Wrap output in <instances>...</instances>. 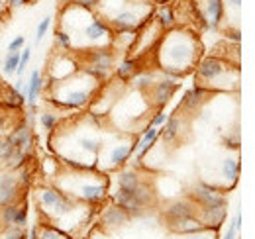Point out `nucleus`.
Listing matches in <instances>:
<instances>
[{
    "instance_id": "nucleus-1",
    "label": "nucleus",
    "mask_w": 255,
    "mask_h": 239,
    "mask_svg": "<svg viewBox=\"0 0 255 239\" xmlns=\"http://www.w3.org/2000/svg\"><path fill=\"white\" fill-rule=\"evenodd\" d=\"M200 61V43L196 37L185 30H173L163 35L157 49V63L163 79L179 85L181 77H185Z\"/></svg>"
},
{
    "instance_id": "nucleus-2",
    "label": "nucleus",
    "mask_w": 255,
    "mask_h": 239,
    "mask_svg": "<svg viewBox=\"0 0 255 239\" xmlns=\"http://www.w3.org/2000/svg\"><path fill=\"white\" fill-rule=\"evenodd\" d=\"M55 87V96L51 98V102L61 108V110H81L85 108L93 96H95L96 81L91 79L85 73H75L73 77L59 81V83H51Z\"/></svg>"
},
{
    "instance_id": "nucleus-3",
    "label": "nucleus",
    "mask_w": 255,
    "mask_h": 239,
    "mask_svg": "<svg viewBox=\"0 0 255 239\" xmlns=\"http://www.w3.org/2000/svg\"><path fill=\"white\" fill-rule=\"evenodd\" d=\"M55 188L83 204H98L106 198V192H108L106 179H87V175H83V171L63 175L61 182Z\"/></svg>"
},
{
    "instance_id": "nucleus-4",
    "label": "nucleus",
    "mask_w": 255,
    "mask_h": 239,
    "mask_svg": "<svg viewBox=\"0 0 255 239\" xmlns=\"http://www.w3.org/2000/svg\"><path fill=\"white\" fill-rule=\"evenodd\" d=\"M238 73L236 67L230 65V61L222 57H204L196 63V81H200V87L206 90H230V75Z\"/></svg>"
},
{
    "instance_id": "nucleus-5",
    "label": "nucleus",
    "mask_w": 255,
    "mask_h": 239,
    "mask_svg": "<svg viewBox=\"0 0 255 239\" xmlns=\"http://www.w3.org/2000/svg\"><path fill=\"white\" fill-rule=\"evenodd\" d=\"M37 202H39L41 210L53 222H57V224L77 208V200L63 194L55 186H43V188H39L37 190Z\"/></svg>"
},
{
    "instance_id": "nucleus-6",
    "label": "nucleus",
    "mask_w": 255,
    "mask_h": 239,
    "mask_svg": "<svg viewBox=\"0 0 255 239\" xmlns=\"http://www.w3.org/2000/svg\"><path fill=\"white\" fill-rule=\"evenodd\" d=\"M153 188L149 182L137 184L133 190H116L112 196V202L120 208H124L129 216H137L153 204Z\"/></svg>"
},
{
    "instance_id": "nucleus-7",
    "label": "nucleus",
    "mask_w": 255,
    "mask_h": 239,
    "mask_svg": "<svg viewBox=\"0 0 255 239\" xmlns=\"http://www.w3.org/2000/svg\"><path fill=\"white\" fill-rule=\"evenodd\" d=\"M198 208H210V206H226V194L218 186L210 184V182H196L191 188L189 196Z\"/></svg>"
},
{
    "instance_id": "nucleus-8",
    "label": "nucleus",
    "mask_w": 255,
    "mask_h": 239,
    "mask_svg": "<svg viewBox=\"0 0 255 239\" xmlns=\"http://www.w3.org/2000/svg\"><path fill=\"white\" fill-rule=\"evenodd\" d=\"M163 216L169 224H175V222H181V220H187V218H198V206L192 202L191 198H181V200L171 202L167 208L163 210Z\"/></svg>"
},
{
    "instance_id": "nucleus-9",
    "label": "nucleus",
    "mask_w": 255,
    "mask_h": 239,
    "mask_svg": "<svg viewBox=\"0 0 255 239\" xmlns=\"http://www.w3.org/2000/svg\"><path fill=\"white\" fill-rule=\"evenodd\" d=\"M20 188H22V184L18 180L16 171L4 169L0 173V208L6 206V204H14Z\"/></svg>"
},
{
    "instance_id": "nucleus-10",
    "label": "nucleus",
    "mask_w": 255,
    "mask_h": 239,
    "mask_svg": "<svg viewBox=\"0 0 255 239\" xmlns=\"http://www.w3.org/2000/svg\"><path fill=\"white\" fill-rule=\"evenodd\" d=\"M145 20L131 8H124L120 12H116L114 16H110L108 26L112 31H126V30H137Z\"/></svg>"
},
{
    "instance_id": "nucleus-11",
    "label": "nucleus",
    "mask_w": 255,
    "mask_h": 239,
    "mask_svg": "<svg viewBox=\"0 0 255 239\" xmlns=\"http://www.w3.org/2000/svg\"><path fill=\"white\" fill-rule=\"evenodd\" d=\"M177 87H179V85H173V83H169V81H165V79H159L151 89L145 92L149 106H155V108L163 110V106H167V102L173 98Z\"/></svg>"
},
{
    "instance_id": "nucleus-12",
    "label": "nucleus",
    "mask_w": 255,
    "mask_h": 239,
    "mask_svg": "<svg viewBox=\"0 0 255 239\" xmlns=\"http://www.w3.org/2000/svg\"><path fill=\"white\" fill-rule=\"evenodd\" d=\"M6 137H8V141H10V145H12L14 149H22V151H26V153L32 151L33 131L30 125H26V123L16 125L14 129H10V133H8Z\"/></svg>"
},
{
    "instance_id": "nucleus-13",
    "label": "nucleus",
    "mask_w": 255,
    "mask_h": 239,
    "mask_svg": "<svg viewBox=\"0 0 255 239\" xmlns=\"http://www.w3.org/2000/svg\"><path fill=\"white\" fill-rule=\"evenodd\" d=\"M129 220H131V216H129L124 208L116 206L114 202H112L108 208H104V212L100 214V224H102L104 228H108V230L122 228V226H124V224H128Z\"/></svg>"
},
{
    "instance_id": "nucleus-14",
    "label": "nucleus",
    "mask_w": 255,
    "mask_h": 239,
    "mask_svg": "<svg viewBox=\"0 0 255 239\" xmlns=\"http://www.w3.org/2000/svg\"><path fill=\"white\" fill-rule=\"evenodd\" d=\"M183 133V118L177 114L167 116L165 123L159 127V137L165 143H175Z\"/></svg>"
},
{
    "instance_id": "nucleus-15",
    "label": "nucleus",
    "mask_w": 255,
    "mask_h": 239,
    "mask_svg": "<svg viewBox=\"0 0 255 239\" xmlns=\"http://www.w3.org/2000/svg\"><path fill=\"white\" fill-rule=\"evenodd\" d=\"M224 20V0H206L204 4V22L208 28H218Z\"/></svg>"
},
{
    "instance_id": "nucleus-16",
    "label": "nucleus",
    "mask_w": 255,
    "mask_h": 239,
    "mask_svg": "<svg viewBox=\"0 0 255 239\" xmlns=\"http://www.w3.org/2000/svg\"><path fill=\"white\" fill-rule=\"evenodd\" d=\"M75 147L79 151H83L85 155H93L96 157L100 151L104 149V139L98 137V135H89V133H83L75 139Z\"/></svg>"
},
{
    "instance_id": "nucleus-17",
    "label": "nucleus",
    "mask_w": 255,
    "mask_h": 239,
    "mask_svg": "<svg viewBox=\"0 0 255 239\" xmlns=\"http://www.w3.org/2000/svg\"><path fill=\"white\" fill-rule=\"evenodd\" d=\"M133 147H135V141H126V143H116V145H112L110 157H108L110 167H112V169L122 167L128 159L133 155Z\"/></svg>"
},
{
    "instance_id": "nucleus-18",
    "label": "nucleus",
    "mask_w": 255,
    "mask_h": 239,
    "mask_svg": "<svg viewBox=\"0 0 255 239\" xmlns=\"http://www.w3.org/2000/svg\"><path fill=\"white\" fill-rule=\"evenodd\" d=\"M157 81H159V79H155V73H153V71H137V73L131 77V89L141 92V94H145Z\"/></svg>"
},
{
    "instance_id": "nucleus-19",
    "label": "nucleus",
    "mask_w": 255,
    "mask_h": 239,
    "mask_svg": "<svg viewBox=\"0 0 255 239\" xmlns=\"http://www.w3.org/2000/svg\"><path fill=\"white\" fill-rule=\"evenodd\" d=\"M41 90H43V79H41V73L35 69L32 71V77H30V83H28V87H26V102H28V106L30 108H35V100H37V96L41 94Z\"/></svg>"
},
{
    "instance_id": "nucleus-20",
    "label": "nucleus",
    "mask_w": 255,
    "mask_h": 239,
    "mask_svg": "<svg viewBox=\"0 0 255 239\" xmlns=\"http://www.w3.org/2000/svg\"><path fill=\"white\" fill-rule=\"evenodd\" d=\"M210 94V90H206L204 87H200V85H194L192 89L187 90V94H185V98H183V106L185 108H189V110H196L202 102H204V98Z\"/></svg>"
},
{
    "instance_id": "nucleus-21",
    "label": "nucleus",
    "mask_w": 255,
    "mask_h": 239,
    "mask_svg": "<svg viewBox=\"0 0 255 239\" xmlns=\"http://www.w3.org/2000/svg\"><path fill=\"white\" fill-rule=\"evenodd\" d=\"M141 182H143V179L135 169H126V171H120V175L116 179V184H118L116 190H133Z\"/></svg>"
},
{
    "instance_id": "nucleus-22",
    "label": "nucleus",
    "mask_w": 255,
    "mask_h": 239,
    "mask_svg": "<svg viewBox=\"0 0 255 239\" xmlns=\"http://www.w3.org/2000/svg\"><path fill=\"white\" fill-rule=\"evenodd\" d=\"M222 177L228 180V186H234V182L240 177V171H242V165H240V159L238 157H228L222 161Z\"/></svg>"
},
{
    "instance_id": "nucleus-23",
    "label": "nucleus",
    "mask_w": 255,
    "mask_h": 239,
    "mask_svg": "<svg viewBox=\"0 0 255 239\" xmlns=\"http://www.w3.org/2000/svg\"><path fill=\"white\" fill-rule=\"evenodd\" d=\"M175 8L171 6V4H163L159 10H157V14H155V24L159 26L161 31L165 30H171L173 28V24H175Z\"/></svg>"
},
{
    "instance_id": "nucleus-24",
    "label": "nucleus",
    "mask_w": 255,
    "mask_h": 239,
    "mask_svg": "<svg viewBox=\"0 0 255 239\" xmlns=\"http://www.w3.org/2000/svg\"><path fill=\"white\" fill-rule=\"evenodd\" d=\"M137 61L133 57H126L124 61H120V65L116 67V77L120 81H131V77L137 73Z\"/></svg>"
},
{
    "instance_id": "nucleus-25",
    "label": "nucleus",
    "mask_w": 255,
    "mask_h": 239,
    "mask_svg": "<svg viewBox=\"0 0 255 239\" xmlns=\"http://www.w3.org/2000/svg\"><path fill=\"white\" fill-rule=\"evenodd\" d=\"M137 30H126V31H114L112 33V43H118L120 49H129L137 41Z\"/></svg>"
},
{
    "instance_id": "nucleus-26",
    "label": "nucleus",
    "mask_w": 255,
    "mask_h": 239,
    "mask_svg": "<svg viewBox=\"0 0 255 239\" xmlns=\"http://www.w3.org/2000/svg\"><path fill=\"white\" fill-rule=\"evenodd\" d=\"M37 239H71V236L57 226H43L41 230L37 228Z\"/></svg>"
},
{
    "instance_id": "nucleus-27",
    "label": "nucleus",
    "mask_w": 255,
    "mask_h": 239,
    "mask_svg": "<svg viewBox=\"0 0 255 239\" xmlns=\"http://www.w3.org/2000/svg\"><path fill=\"white\" fill-rule=\"evenodd\" d=\"M18 204L14 202V204H6V206H2L0 208V224L4 226V228H10L12 224H14V218H16V212H18Z\"/></svg>"
},
{
    "instance_id": "nucleus-28",
    "label": "nucleus",
    "mask_w": 255,
    "mask_h": 239,
    "mask_svg": "<svg viewBox=\"0 0 255 239\" xmlns=\"http://www.w3.org/2000/svg\"><path fill=\"white\" fill-rule=\"evenodd\" d=\"M37 120H39V123H41V127H43L45 131H53V129L57 127V123H59L57 114H53V112H39V114H37Z\"/></svg>"
},
{
    "instance_id": "nucleus-29",
    "label": "nucleus",
    "mask_w": 255,
    "mask_h": 239,
    "mask_svg": "<svg viewBox=\"0 0 255 239\" xmlns=\"http://www.w3.org/2000/svg\"><path fill=\"white\" fill-rule=\"evenodd\" d=\"M53 43H55V47H57L61 53H67V51L73 47V39H71L69 33L63 30L55 31V39H53Z\"/></svg>"
},
{
    "instance_id": "nucleus-30",
    "label": "nucleus",
    "mask_w": 255,
    "mask_h": 239,
    "mask_svg": "<svg viewBox=\"0 0 255 239\" xmlns=\"http://www.w3.org/2000/svg\"><path fill=\"white\" fill-rule=\"evenodd\" d=\"M18 61H20V51H14V53H8L6 59L2 61V71L6 75H14L16 69H18Z\"/></svg>"
},
{
    "instance_id": "nucleus-31",
    "label": "nucleus",
    "mask_w": 255,
    "mask_h": 239,
    "mask_svg": "<svg viewBox=\"0 0 255 239\" xmlns=\"http://www.w3.org/2000/svg\"><path fill=\"white\" fill-rule=\"evenodd\" d=\"M181 239H216V230L214 228H202L194 234H185Z\"/></svg>"
},
{
    "instance_id": "nucleus-32",
    "label": "nucleus",
    "mask_w": 255,
    "mask_h": 239,
    "mask_svg": "<svg viewBox=\"0 0 255 239\" xmlns=\"http://www.w3.org/2000/svg\"><path fill=\"white\" fill-rule=\"evenodd\" d=\"M30 59H32V47L26 45V49L20 51V61H18V69H16V75H18V77L24 75V71H26V67H28Z\"/></svg>"
},
{
    "instance_id": "nucleus-33",
    "label": "nucleus",
    "mask_w": 255,
    "mask_h": 239,
    "mask_svg": "<svg viewBox=\"0 0 255 239\" xmlns=\"http://www.w3.org/2000/svg\"><path fill=\"white\" fill-rule=\"evenodd\" d=\"M51 28V16H45L39 24H37V30H35V43H41V39L45 37V33Z\"/></svg>"
},
{
    "instance_id": "nucleus-34",
    "label": "nucleus",
    "mask_w": 255,
    "mask_h": 239,
    "mask_svg": "<svg viewBox=\"0 0 255 239\" xmlns=\"http://www.w3.org/2000/svg\"><path fill=\"white\" fill-rule=\"evenodd\" d=\"M26 232H24V228H16V226H10V228H6V232H4V239H26Z\"/></svg>"
},
{
    "instance_id": "nucleus-35",
    "label": "nucleus",
    "mask_w": 255,
    "mask_h": 239,
    "mask_svg": "<svg viewBox=\"0 0 255 239\" xmlns=\"http://www.w3.org/2000/svg\"><path fill=\"white\" fill-rule=\"evenodd\" d=\"M73 6H79V8H85V10H96L100 4H102V0H69Z\"/></svg>"
},
{
    "instance_id": "nucleus-36",
    "label": "nucleus",
    "mask_w": 255,
    "mask_h": 239,
    "mask_svg": "<svg viewBox=\"0 0 255 239\" xmlns=\"http://www.w3.org/2000/svg\"><path fill=\"white\" fill-rule=\"evenodd\" d=\"M26 45V35H16L10 43H8V53H14V51H22V47Z\"/></svg>"
},
{
    "instance_id": "nucleus-37",
    "label": "nucleus",
    "mask_w": 255,
    "mask_h": 239,
    "mask_svg": "<svg viewBox=\"0 0 255 239\" xmlns=\"http://www.w3.org/2000/svg\"><path fill=\"white\" fill-rule=\"evenodd\" d=\"M26 222H28V208H18L16 212V218H14V224L12 226H16V228H26Z\"/></svg>"
},
{
    "instance_id": "nucleus-38",
    "label": "nucleus",
    "mask_w": 255,
    "mask_h": 239,
    "mask_svg": "<svg viewBox=\"0 0 255 239\" xmlns=\"http://www.w3.org/2000/svg\"><path fill=\"white\" fill-rule=\"evenodd\" d=\"M165 120H167V114H165L163 110H159V112H157L153 118L147 121V125H151V127H161V125L165 123Z\"/></svg>"
},
{
    "instance_id": "nucleus-39",
    "label": "nucleus",
    "mask_w": 255,
    "mask_h": 239,
    "mask_svg": "<svg viewBox=\"0 0 255 239\" xmlns=\"http://www.w3.org/2000/svg\"><path fill=\"white\" fill-rule=\"evenodd\" d=\"M8 123H10V116H8L6 112H0V135H4Z\"/></svg>"
},
{
    "instance_id": "nucleus-40",
    "label": "nucleus",
    "mask_w": 255,
    "mask_h": 239,
    "mask_svg": "<svg viewBox=\"0 0 255 239\" xmlns=\"http://www.w3.org/2000/svg\"><path fill=\"white\" fill-rule=\"evenodd\" d=\"M28 2H32V0H6V8L14 10V8H20V6L28 4Z\"/></svg>"
},
{
    "instance_id": "nucleus-41",
    "label": "nucleus",
    "mask_w": 255,
    "mask_h": 239,
    "mask_svg": "<svg viewBox=\"0 0 255 239\" xmlns=\"http://www.w3.org/2000/svg\"><path fill=\"white\" fill-rule=\"evenodd\" d=\"M238 232H240V230H238V228H236V226H234V224L230 222V228H228V232H226V236H224V239H236V236H238Z\"/></svg>"
},
{
    "instance_id": "nucleus-42",
    "label": "nucleus",
    "mask_w": 255,
    "mask_h": 239,
    "mask_svg": "<svg viewBox=\"0 0 255 239\" xmlns=\"http://www.w3.org/2000/svg\"><path fill=\"white\" fill-rule=\"evenodd\" d=\"M226 2H228L232 8H236V10H240V8H242V0H226Z\"/></svg>"
},
{
    "instance_id": "nucleus-43",
    "label": "nucleus",
    "mask_w": 255,
    "mask_h": 239,
    "mask_svg": "<svg viewBox=\"0 0 255 239\" xmlns=\"http://www.w3.org/2000/svg\"><path fill=\"white\" fill-rule=\"evenodd\" d=\"M26 239H37V228L33 226V228H30V232H28V238Z\"/></svg>"
},
{
    "instance_id": "nucleus-44",
    "label": "nucleus",
    "mask_w": 255,
    "mask_h": 239,
    "mask_svg": "<svg viewBox=\"0 0 255 239\" xmlns=\"http://www.w3.org/2000/svg\"><path fill=\"white\" fill-rule=\"evenodd\" d=\"M0 8H6V0H0Z\"/></svg>"
},
{
    "instance_id": "nucleus-45",
    "label": "nucleus",
    "mask_w": 255,
    "mask_h": 239,
    "mask_svg": "<svg viewBox=\"0 0 255 239\" xmlns=\"http://www.w3.org/2000/svg\"><path fill=\"white\" fill-rule=\"evenodd\" d=\"M0 69H2V59H0Z\"/></svg>"
}]
</instances>
